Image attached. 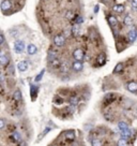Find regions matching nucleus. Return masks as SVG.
<instances>
[{
	"label": "nucleus",
	"instance_id": "obj_1",
	"mask_svg": "<svg viewBox=\"0 0 137 146\" xmlns=\"http://www.w3.org/2000/svg\"><path fill=\"white\" fill-rule=\"evenodd\" d=\"M84 56H85V54H84V52L81 51L80 48H77L74 51V53H73V57H74V59L77 61H81L84 59Z\"/></svg>",
	"mask_w": 137,
	"mask_h": 146
},
{
	"label": "nucleus",
	"instance_id": "obj_2",
	"mask_svg": "<svg viewBox=\"0 0 137 146\" xmlns=\"http://www.w3.org/2000/svg\"><path fill=\"white\" fill-rule=\"evenodd\" d=\"M64 42H65V39H64L63 36H61V34H57V36H55V38H54V43L56 44L57 46H62V45H64Z\"/></svg>",
	"mask_w": 137,
	"mask_h": 146
},
{
	"label": "nucleus",
	"instance_id": "obj_3",
	"mask_svg": "<svg viewBox=\"0 0 137 146\" xmlns=\"http://www.w3.org/2000/svg\"><path fill=\"white\" fill-rule=\"evenodd\" d=\"M14 49L16 53H22L25 49V43L23 41H16L14 44Z\"/></svg>",
	"mask_w": 137,
	"mask_h": 146
},
{
	"label": "nucleus",
	"instance_id": "obj_4",
	"mask_svg": "<svg viewBox=\"0 0 137 146\" xmlns=\"http://www.w3.org/2000/svg\"><path fill=\"white\" fill-rule=\"evenodd\" d=\"M128 38H129V41L131 42V43L135 42V40L137 39V32H136L135 29H132V30L130 31L129 34H128Z\"/></svg>",
	"mask_w": 137,
	"mask_h": 146
},
{
	"label": "nucleus",
	"instance_id": "obj_5",
	"mask_svg": "<svg viewBox=\"0 0 137 146\" xmlns=\"http://www.w3.org/2000/svg\"><path fill=\"white\" fill-rule=\"evenodd\" d=\"M72 68H73L74 71H81V70H83V68H84L83 62H81V61L75 60V61L73 62V65H72Z\"/></svg>",
	"mask_w": 137,
	"mask_h": 146
},
{
	"label": "nucleus",
	"instance_id": "obj_6",
	"mask_svg": "<svg viewBox=\"0 0 137 146\" xmlns=\"http://www.w3.org/2000/svg\"><path fill=\"white\" fill-rule=\"evenodd\" d=\"M0 8H1L2 11H8V10L11 9V2L9 0H3L0 4Z\"/></svg>",
	"mask_w": 137,
	"mask_h": 146
},
{
	"label": "nucleus",
	"instance_id": "obj_7",
	"mask_svg": "<svg viewBox=\"0 0 137 146\" xmlns=\"http://www.w3.org/2000/svg\"><path fill=\"white\" fill-rule=\"evenodd\" d=\"M17 68H18V70L19 71H22V72H24V71H26L27 69H28V62L27 61H21V62L17 65Z\"/></svg>",
	"mask_w": 137,
	"mask_h": 146
},
{
	"label": "nucleus",
	"instance_id": "obj_8",
	"mask_svg": "<svg viewBox=\"0 0 137 146\" xmlns=\"http://www.w3.org/2000/svg\"><path fill=\"white\" fill-rule=\"evenodd\" d=\"M131 135H132V132H131V130H130V128L121 130V137H122V138H124V140L129 138Z\"/></svg>",
	"mask_w": 137,
	"mask_h": 146
},
{
	"label": "nucleus",
	"instance_id": "obj_9",
	"mask_svg": "<svg viewBox=\"0 0 137 146\" xmlns=\"http://www.w3.org/2000/svg\"><path fill=\"white\" fill-rule=\"evenodd\" d=\"M126 88H128V90L131 91V92H136L137 91V83H135V82H131V83L128 84Z\"/></svg>",
	"mask_w": 137,
	"mask_h": 146
},
{
	"label": "nucleus",
	"instance_id": "obj_10",
	"mask_svg": "<svg viewBox=\"0 0 137 146\" xmlns=\"http://www.w3.org/2000/svg\"><path fill=\"white\" fill-rule=\"evenodd\" d=\"M27 51H28V54L34 55V54L36 53V51H38V48H36V46L34 45V44H29L28 47H27Z\"/></svg>",
	"mask_w": 137,
	"mask_h": 146
},
{
	"label": "nucleus",
	"instance_id": "obj_11",
	"mask_svg": "<svg viewBox=\"0 0 137 146\" xmlns=\"http://www.w3.org/2000/svg\"><path fill=\"white\" fill-rule=\"evenodd\" d=\"M113 10L116 13H122V12H124V6H122V4H116V6H114Z\"/></svg>",
	"mask_w": 137,
	"mask_h": 146
},
{
	"label": "nucleus",
	"instance_id": "obj_12",
	"mask_svg": "<svg viewBox=\"0 0 137 146\" xmlns=\"http://www.w3.org/2000/svg\"><path fill=\"white\" fill-rule=\"evenodd\" d=\"M65 137H66V138H69V140L73 141L74 138H75V132H74L73 130L66 131V132H65Z\"/></svg>",
	"mask_w": 137,
	"mask_h": 146
},
{
	"label": "nucleus",
	"instance_id": "obj_13",
	"mask_svg": "<svg viewBox=\"0 0 137 146\" xmlns=\"http://www.w3.org/2000/svg\"><path fill=\"white\" fill-rule=\"evenodd\" d=\"M108 23L110 26H117V24H118V21H117V18L115 16H108Z\"/></svg>",
	"mask_w": 137,
	"mask_h": 146
},
{
	"label": "nucleus",
	"instance_id": "obj_14",
	"mask_svg": "<svg viewBox=\"0 0 137 146\" xmlns=\"http://www.w3.org/2000/svg\"><path fill=\"white\" fill-rule=\"evenodd\" d=\"M9 63V58L6 55H1L0 56V65L1 66H6Z\"/></svg>",
	"mask_w": 137,
	"mask_h": 146
},
{
	"label": "nucleus",
	"instance_id": "obj_15",
	"mask_svg": "<svg viewBox=\"0 0 137 146\" xmlns=\"http://www.w3.org/2000/svg\"><path fill=\"white\" fill-rule=\"evenodd\" d=\"M123 23H124V25H126V26H131V25L133 24V18L130 15H126L123 19Z\"/></svg>",
	"mask_w": 137,
	"mask_h": 146
},
{
	"label": "nucleus",
	"instance_id": "obj_16",
	"mask_svg": "<svg viewBox=\"0 0 137 146\" xmlns=\"http://www.w3.org/2000/svg\"><path fill=\"white\" fill-rule=\"evenodd\" d=\"M123 68H124V66H123V63L122 62H119L118 65H117L116 67H115V70H114V73H120L122 70H123Z\"/></svg>",
	"mask_w": 137,
	"mask_h": 146
},
{
	"label": "nucleus",
	"instance_id": "obj_17",
	"mask_svg": "<svg viewBox=\"0 0 137 146\" xmlns=\"http://www.w3.org/2000/svg\"><path fill=\"white\" fill-rule=\"evenodd\" d=\"M105 59H106L105 54H100L99 57H98V62H99V65H100V66L104 65V62H105Z\"/></svg>",
	"mask_w": 137,
	"mask_h": 146
},
{
	"label": "nucleus",
	"instance_id": "obj_18",
	"mask_svg": "<svg viewBox=\"0 0 137 146\" xmlns=\"http://www.w3.org/2000/svg\"><path fill=\"white\" fill-rule=\"evenodd\" d=\"M56 58H57V54H56V52H54V51H50L48 53V55H47V59H48L49 61L54 60V59H56Z\"/></svg>",
	"mask_w": 137,
	"mask_h": 146
},
{
	"label": "nucleus",
	"instance_id": "obj_19",
	"mask_svg": "<svg viewBox=\"0 0 137 146\" xmlns=\"http://www.w3.org/2000/svg\"><path fill=\"white\" fill-rule=\"evenodd\" d=\"M50 65H51V67H53V68H59V67H60V65H61V62L56 58V59H54V60L50 61Z\"/></svg>",
	"mask_w": 137,
	"mask_h": 146
},
{
	"label": "nucleus",
	"instance_id": "obj_20",
	"mask_svg": "<svg viewBox=\"0 0 137 146\" xmlns=\"http://www.w3.org/2000/svg\"><path fill=\"white\" fill-rule=\"evenodd\" d=\"M69 102H70V104L73 105V106L76 105L77 103H78V98H77V97H74V96H73V97H71V98L69 99Z\"/></svg>",
	"mask_w": 137,
	"mask_h": 146
},
{
	"label": "nucleus",
	"instance_id": "obj_21",
	"mask_svg": "<svg viewBox=\"0 0 137 146\" xmlns=\"http://www.w3.org/2000/svg\"><path fill=\"white\" fill-rule=\"evenodd\" d=\"M14 99H15L16 101H21L22 100V92H21V90H16L15 92H14Z\"/></svg>",
	"mask_w": 137,
	"mask_h": 146
},
{
	"label": "nucleus",
	"instance_id": "obj_22",
	"mask_svg": "<svg viewBox=\"0 0 137 146\" xmlns=\"http://www.w3.org/2000/svg\"><path fill=\"white\" fill-rule=\"evenodd\" d=\"M118 127L120 128V130H123V129H126V128H129V126H128V123H126L120 122V123H118Z\"/></svg>",
	"mask_w": 137,
	"mask_h": 146
},
{
	"label": "nucleus",
	"instance_id": "obj_23",
	"mask_svg": "<svg viewBox=\"0 0 137 146\" xmlns=\"http://www.w3.org/2000/svg\"><path fill=\"white\" fill-rule=\"evenodd\" d=\"M79 32V27H78V25H75V26L72 28V33H73V36H77Z\"/></svg>",
	"mask_w": 137,
	"mask_h": 146
},
{
	"label": "nucleus",
	"instance_id": "obj_24",
	"mask_svg": "<svg viewBox=\"0 0 137 146\" xmlns=\"http://www.w3.org/2000/svg\"><path fill=\"white\" fill-rule=\"evenodd\" d=\"M91 143H92V146H102V142L100 140H98V138H93Z\"/></svg>",
	"mask_w": 137,
	"mask_h": 146
},
{
	"label": "nucleus",
	"instance_id": "obj_25",
	"mask_svg": "<svg viewBox=\"0 0 137 146\" xmlns=\"http://www.w3.org/2000/svg\"><path fill=\"white\" fill-rule=\"evenodd\" d=\"M73 17H74V13L71 11V10H69V11L65 13V18H68V19H72Z\"/></svg>",
	"mask_w": 137,
	"mask_h": 146
},
{
	"label": "nucleus",
	"instance_id": "obj_26",
	"mask_svg": "<svg viewBox=\"0 0 137 146\" xmlns=\"http://www.w3.org/2000/svg\"><path fill=\"white\" fill-rule=\"evenodd\" d=\"M44 73H45V70H42L41 72L38 74V76L36 77V82H40V81H41V80H42V76L44 75Z\"/></svg>",
	"mask_w": 137,
	"mask_h": 146
},
{
	"label": "nucleus",
	"instance_id": "obj_27",
	"mask_svg": "<svg viewBox=\"0 0 137 146\" xmlns=\"http://www.w3.org/2000/svg\"><path fill=\"white\" fill-rule=\"evenodd\" d=\"M13 138H14V140H15V141H21V134L17 133V132L13 133Z\"/></svg>",
	"mask_w": 137,
	"mask_h": 146
},
{
	"label": "nucleus",
	"instance_id": "obj_28",
	"mask_svg": "<svg viewBox=\"0 0 137 146\" xmlns=\"http://www.w3.org/2000/svg\"><path fill=\"white\" fill-rule=\"evenodd\" d=\"M118 145H119V146H126V141L124 140V138H121V140L119 141Z\"/></svg>",
	"mask_w": 137,
	"mask_h": 146
},
{
	"label": "nucleus",
	"instance_id": "obj_29",
	"mask_svg": "<svg viewBox=\"0 0 137 146\" xmlns=\"http://www.w3.org/2000/svg\"><path fill=\"white\" fill-rule=\"evenodd\" d=\"M83 22H84V19H83V17H81V16H78V17L76 18V24H77V25H78V24H81Z\"/></svg>",
	"mask_w": 137,
	"mask_h": 146
},
{
	"label": "nucleus",
	"instance_id": "obj_30",
	"mask_svg": "<svg viewBox=\"0 0 137 146\" xmlns=\"http://www.w3.org/2000/svg\"><path fill=\"white\" fill-rule=\"evenodd\" d=\"M132 7L133 8H137V0H132Z\"/></svg>",
	"mask_w": 137,
	"mask_h": 146
},
{
	"label": "nucleus",
	"instance_id": "obj_31",
	"mask_svg": "<svg viewBox=\"0 0 137 146\" xmlns=\"http://www.w3.org/2000/svg\"><path fill=\"white\" fill-rule=\"evenodd\" d=\"M3 127H4V120L3 119H0V129H2Z\"/></svg>",
	"mask_w": 137,
	"mask_h": 146
},
{
	"label": "nucleus",
	"instance_id": "obj_32",
	"mask_svg": "<svg viewBox=\"0 0 137 146\" xmlns=\"http://www.w3.org/2000/svg\"><path fill=\"white\" fill-rule=\"evenodd\" d=\"M4 42V38H3V36L2 34H0V44H2Z\"/></svg>",
	"mask_w": 137,
	"mask_h": 146
},
{
	"label": "nucleus",
	"instance_id": "obj_33",
	"mask_svg": "<svg viewBox=\"0 0 137 146\" xmlns=\"http://www.w3.org/2000/svg\"><path fill=\"white\" fill-rule=\"evenodd\" d=\"M99 11V6H95V8H94V13H98Z\"/></svg>",
	"mask_w": 137,
	"mask_h": 146
},
{
	"label": "nucleus",
	"instance_id": "obj_34",
	"mask_svg": "<svg viewBox=\"0 0 137 146\" xmlns=\"http://www.w3.org/2000/svg\"><path fill=\"white\" fill-rule=\"evenodd\" d=\"M1 55H3V53H2V52H0V56H1Z\"/></svg>",
	"mask_w": 137,
	"mask_h": 146
},
{
	"label": "nucleus",
	"instance_id": "obj_35",
	"mask_svg": "<svg viewBox=\"0 0 137 146\" xmlns=\"http://www.w3.org/2000/svg\"><path fill=\"white\" fill-rule=\"evenodd\" d=\"M136 32H137V30H136Z\"/></svg>",
	"mask_w": 137,
	"mask_h": 146
}]
</instances>
